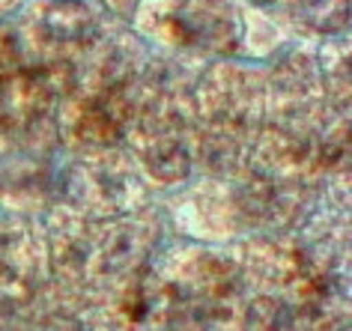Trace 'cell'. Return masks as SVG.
<instances>
[{"instance_id": "cell-1", "label": "cell", "mask_w": 352, "mask_h": 331, "mask_svg": "<svg viewBox=\"0 0 352 331\" xmlns=\"http://www.w3.org/2000/svg\"><path fill=\"white\" fill-rule=\"evenodd\" d=\"M186 27V36L197 45L230 51L239 42V19L227 12L224 6H195L188 19H179Z\"/></svg>"}, {"instance_id": "cell-2", "label": "cell", "mask_w": 352, "mask_h": 331, "mask_svg": "<svg viewBox=\"0 0 352 331\" xmlns=\"http://www.w3.org/2000/svg\"><path fill=\"white\" fill-rule=\"evenodd\" d=\"M42 27L57 42H81L93 33V15L78 0H57L45 10Z\"/></svg>"}, {"instance_id": "cell-3", "label": "cell", "mask_w": 352, "mask_h": 331, "mask_svg": "<svg viewBox=\"0 0 352 331\" xmlns=\"http://www.w3.org/2000/svg\"><path fill=\"white\" fill-rule=\"evenodd\" d=\"M146 168L162 182L186 179L188 170H191L188 150L179 141H158V144L149 146V152H146Z\"/></svg>"}, {"instance_id": "cell-4", "label": "cell", "mask_w": 352, "mask_h": 331, "mask_svg": "<svg viewBox=\"0 0 352 331\" xmlns=\"http://www.w3.org/2000/svg\"><path fill=\"white\" fill-rule=\"evenodd\" d=\"M122 111L113 108L111 99H99L93 108H87L81 117V137L90 144H113L122 132Z\"/></svg>"}, {"instance_id": "cell-5", "label": "cell", "mask_w": 352, "mask_h": 331, "mask_svg": "<svg viewBox=\"0 0 352 331\" xmlns=\"http://www.w3.org/2000/svg\"><path fill=\"white\" fill-rule=\"evenodd\" d=\"M296 326V313L278 299H257L248 308L245 328L248 331H287Z\"/></svg>"}, {"instance_id": "cell-6", "label": "cell", "mask_w": 352, "mask_h": 331, "mask_svg": "<svg viewBox=\"0 0 352 331\" xmlns=\"http://www.w3.org/2000/svg\"><path fill=\"white\" fill-rule=\"evenodd\" d=\"M42 331H84V326L72 317H51L45 326H42Z\"/></svg>"}, {"instance_id": "cell-7", "label": "cell", "mask_w": 352, "mask_h": 331, "mask_svg": "<svg viewBox=\"0 0 352 331\" xmlns=\"http://www.w3.org/2000/svg\"><path fill=\"white\" fill-rule=\"evenodd\" d=\"M263 3H272V0H263Z\"/></svg>"}]
</instances>
